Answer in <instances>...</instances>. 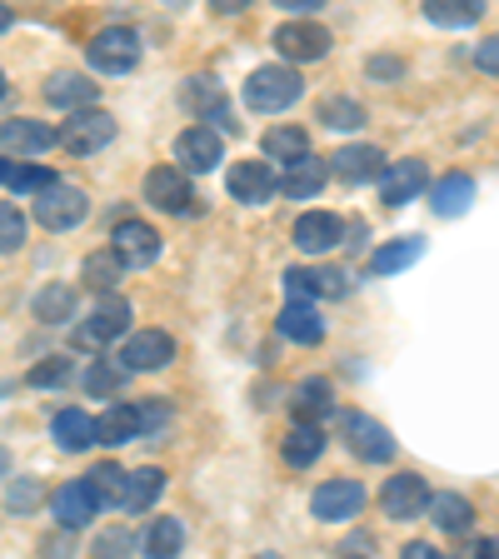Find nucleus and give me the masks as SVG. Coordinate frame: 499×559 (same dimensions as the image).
<instances>
[{
	"label": "nucleus",
	"instance_id": "nucleus-41",
	"mask_svg": "<svg viewBox=\"0 0 499 559\" xmlns=\"http://www.w3.org/2000/svg\"><path fill=\"white\" fill-rule=\"evenodd\" d=\"M85 485L95 489V500H100V504H116L120 485H126V469H120V465H95L91 475H85Z\"/></svg>",
	"mask_w": 499,
	"mask_h": 559
},
{
	"label": "nucleus",
	"instance_id": "nucleus-38",
	"mask_svg": "<svg viewBox=\"0 0 499 559\" xmlns=\"http://www.w3.org/2000/svg\"><path fill=\"white\" fill-rule=\"evenodd\" d=\"M85 285H91L95 295H116V285H120V265H116V255H110V250H100V255L85 260Z\"/></svg>",
	"mask_w": 499,
	"mask_h": 559
},
{
	"label": "nucleus",
	"instance_id": "nucleus-19",
	"mask_svg": "<svg viewBox=\"0 0 499 559\" xmlns=\"http://www.w3.org/2000/svg\"><path fill=\"white\" fill-rule=\"evenodd\" d=\"M340 240H345V225L330 210H310V215L295 221V245H300L305 255H330Z\"/></svg>",
	"mask_w": 499,
	"mask_h": 559
},
{
	"label": "nucleus",
	"instance_id": "nucleus-7",
	"mask_svg": "<svg viewBox=\"0 0 499 559\" xmlns=\"http://www.w3.org/2000/svg\"><path fill=\"white\" fill-rule=\"evenodd\" d=\"M110 255H116L120 270H145L161 260V235L145 221H120L116 230H110Z\"/></svg>",
	"mask_w": 499,
	"mask_h": 559
},
{
	"label": "nucleus",
	"instance_id": "nucleus-51",
	"mask_svg": "<svg viewBox=\"0 0 499 559\" xmlns=\"http://www.w3.org/2000/svg\"><path fill=\"white\" fill-rule=\"evenodd\" d=\"M0 31H11V11L5 5H0Z\"/></svg>",
	"mask_w": 499,
	"mask_h": 559
},
{
	"label": "nucleus",
	"instance_id": "nucleus-30",
	"mask_svg": "<svg viewBox=\"0 0 499 559\" xmlns=\"http://www.w3.org/2000/svg\"><path fill=\"white\" fill-rule=\"evenodd\" d=\"M140 549H145L151 559H175L180 549H186V520L165 514V520L145 524V535H140Z\"/></svg>",
	"mask_w": 499,
	"mask_h": 559
},
{
	"label": "nucleus",
	"instance_id": "nucleus-40",
	"mask_svg": "<svg viewBox=\"0 0 499 559\" xmlns=\"http://www.w3.org/2000/svg\"><path fill=\"white\" fill-rule=\"evenodd\" d=\"M40 500H46V495H40V479H31V475H21V479L5 485V510L11 514H35Z\"/></svg>",
	"mask_w": 499,
	"mask_h": 559
},
{
	"label": "nucleus",
	"instance_id": "nucleus-2",
	"mask_svg": "<svg viewBox=\"0 0 499 559\" xmlns=\"http://www.w3.org/2000/svg\"><path fill=\"white\" fill-rule=\"evenodd\" d=\"M91 215V195L81 186H66V180H50L40 195H35V221L40 230H75V225Z\"/></svg>",
	"mask_w": 499,
	"mask_h": 559
},
{
	"label": "nucleus",
	"instance_id": "nucleus-37",
	"mask_svg": "<svg viewBox=\"0 0 499 559\" xmlns=\"http://www.w3.org/2000/svg\"><path fill=\"white\" fill-rule=\"evenodd\" d=\"M425 15H430L435 25H454V31H460V25H475L479 15H485V5H475V0H430V5H425Z\"/></svg>",
	"mask_w": 499,
	"mask_h": 559
},
{
	"label": "nucleus",
	"instance_id": "nucleus-4",
	"mask_svg": "<svg viewBox=\"0 0 499 559\" xmlns=\"http://www.w3.org/2000/svg\"><path fill=\"white\" fill-rule=\"evenodd\" d=\"M130 325V300L126 295H95V310L75 325V345L100 349L110 340H120V330Z\"/></svg>",
	"mask_w": 499,
	"mask_h": 559
},
{
	"label": "nucleus",
	"instance_id": "nucleus-35",
	"mask_svg": "<svg viewBox=\"0 0 499 559\" xmlns=\"http://www.w3.org/2000/svg\"><path fill=\"white\" fill-rule=\"evenodd\" d=\"M314 120H320L325 130H355V126H365V105L345 100V95H325L320 110H314Z\"/></svg>",
	"mask_w": 499,
	"mask_h": 559
},
{
	"label": "nucleus",
	"instance_id": "nucleus-10",
	"mask_svg": "<svg viewBox=\"0 0 499 559\" xmlns=\"http://www.w3.org/2000/svg\"><path fill=\"white\" fill-rule=\"evenodd\" d=\"M56 145V126L31 116H15L0 126V155H21V160H40V155Z\"/></svg>",
	"mask_w": 499,
	"mask_h": 559
},
{
	"label": "nucleus",
	"instance_id": "nucleus-31",
	"mask_svg": "<svg viewBox=\"0 0 499 559\" xmlns=\"http://www.w3.org/2000/svg\"><path fill=\"white\" fill-rule=\"evenodd\" d=\"M425 514H430V520L440 524L444 535H465L470 524H475V504H470L465 495H430Z\"/></svg>",
	"mask_w": 499,
	"mask_h": 559
},
{
	"label": "nucleus",
	"instance_id": "nucleus-27",
	"mask_svg": "<svg viewBox=\"0 0 499 559\" xmlns=\"http://www.w3.org/2000/svg\"><path fill=\"white\" fill-rule=\"evenodd\" d=\"M280 454H285L290 469L314 465V460L325 454V430H320V425H290V435L280 440Z\"/></svg>",
	"mask_w": 499,
	"mask_h": 559
},
{
	"label": "nucleus",
	"instance_id": "nucleus-43",
	"mask_svg": "<svg viewBox=\"0 0 499 559\" xmlns=\"http://www.w3.org/2000/svg\"><path fill=\"white\" fill-rule=\"evenodd\" d=\"M130 549H135V539H130L126 524H110L100 539H95L91 559H130Z\"/></svg>",
	"mask_w": 499,
	"mask_h": 559
},
{
	"label": "nucleus",
	"instance_id": "nucleus-14",
	"mask_svg": "<svg viewBox=\"0 0 499 559\" xmlns=\"http://www.w3.org/2000/svg\"><path fill=\"white\" fill-rule=\"evenodd\" d=\"M285 290L295 295V305H310V295H325V300H340L349 290V275L340 265H314V270H300L290 265L285 270Z\"/></svg>",
	"mask_w": 499,
	"mask_h": 559
},
{
	"label": "nucleus",
	"instance_id": "nucleus-50",
	"mask_svg": "<svg viewBox=\"0 0 499 559\" xmlns=\"http://www.w3.org/2000/svg\"><path fill=\"white\" fill-rule=\"evenodd\" d=\"M11 475V450H5V444H0V479Z\"/></svg>",
	"mask_w": 499,
	"mask_h": 559
},
{
	"label": "nucleus",
	"instance_id": "nucleus-18",
	"mask_svg": "<svg viewBox=\"0 0 499 559\" xmlns=\"http://www.w3.org/2000/svg\"><path fill=\"white\" fill-rule=\"evenodd\" d=\"M430 186V170H425V160H400V165H384V175H380V200L384 205H409V200L419 195V190Z\"/></svg>",
	"mask_w": 499,
	"mask_h": 559
},
{
	"label": "nucleus",
	"instance_id": "nucleus-42",
	"mask_svg": "<svg viewBox=\"0 0 499 559\" xmlns=\"http://www.w3.org/2000/svg\"><path fill=\"white\" fill-rule=\"evenodd\" d=\"M46 186H50L46 165H11V175H5V190H21V195H40Z\"/></svg>",
	"mask_w": 499,
	"mask_h": 559
},
{
	"label": "nucleus",
	"instance_id": "nucleus-3",
	"mask_svg": "<svg viewBox=\"0 0 499 559\" xmlns=\"http://www.w3.org/2000/svg\"><path fill=\"white\" fill-rule=\"evenodd\" d=\"M110 140H116V116H105L100 105L66 116V126L56 130V145H66L70 155H100Z\"/></svg>",
	"mask_w": 499,
	"mask_h": 559
},
{
	"label": "nucleus",
	"instance_id": "nucleus-45",
	"mask_svg": "<svg viewBox=\"0 0 499 559\" xmlns=\"http://www.w3.org/2000/svg\"><path fill=\"white\" fill-rule=\"evenodd\" d=\"M170 425V405L165 400H140L135 405V435H155Z\"/></svg>",
	"mask_w": 499,
	"mask_h": 559
},
{
	"label": "nucleus",
	"instance_id": "nucleus-21",
	"mask_svg": "<svg viewBox=\"0 0 499 559\" xmlns=\"http://www.w3.org/2000/svg\"><path fill=\"white\" fill-rule=\"evenodd\" d=\"M330 165H335L340 180L365 186V180H380L390 160H384V151H375V145H340V151L330 155Z\"/></svg>",
	"mask_w": 499,
	"mask_h": 559
},
{
	"label": "nucleus",
	"instance_id": "nucleus-26",
	"mask_svg": "<svg viewBox=\"0 0 499 559\" xmlns=\"http://www.w3.org/2000/svg\"><path fill=\"white\" fill-rule=\"evenodd\" d=\"M430 205L435 215H444V221H454V215H465L470 205H475V180L470 175H440V186L430 190Z\"/></svg>",
	"mask_w": 499,
	"mask_h": 559
},
{
	"label": "nucleus",
	"instance_id": "nucleus-44",
	"mask_svg": "<svg viewBox=\"0 0 499 559\" xmlns=\"http://www.w3.org/2000/svg\"><path fill=\"white\" fill-rule=\"evenodd\" d=\"M25 245V215L15 205H0V255H15Z\"/></svg>",
	"mask_w": 499,
	"mask_h": 559
},
{
	"label": "nucleus",
	"instance_id": "nucleus-6",
	"mask_svg": "<svg viewBox=\"0 0 499 559\" xmlns=\"http://www.w3.org/2000/svg\"><path fill=\"white\" fill-rule=\"evenodd\" d=\"M280 66H300V60H325L330 56V31L320 21H285L275 31Z\"/></svg>",
	"mask_w": 499,
	"mask_h": 559
},
{
	"label": "nucleus",
	"instance_id": "nucleus-46",
	"mask_svg": "<svg viewBox=\"0 0 499 559\" xmlns=\"http://www.w3.org/2000/svg\"><path fill=\"white\" fill-rule=\"evenodd\" d=\"M400 70H405V66H400V60H390V56H375L370 60V75H375V81H395Z\"/></svg>",
	"mask_w": 499,
	"mask_h": 559
},
{
	"label": "nucleus",
	"instance_id": "nucleus-39",
	"mask_svg": "<svg viewBox=\"0 0 499 559\" xmlns=\"http://www.w3.org/2000/svg\"><path fill=\"white\" fill-rule=\"evenodd\" d=\"M75 380V365L66 360V355H46L40 365H31V384L35 390H60V384Z\"/></svg>",
	"mask_w": 499,
	"mask_h": 559
},
{
	"label": "nucleus",
	"instance_id": "nucleus-12",
	"mask_svg": "<svg viewBox=\"0 0 499 559\" xmlns=\"http://www.w3.org/2000/svg\"><path fill=\"white\" fill-rule=\"evenodd\" d=\"M175 160H180V170H186V175H205V170H215V165L225 160V140H221V130L190 126L186 135L175 140Z\"/></svg>",
	"mask_w": 499,
	"mask_h": 559
},
{
	"label": "nucleus",
	"instance_id": "nucleus-52",
	"mask_svg": "<svg viewBox=\"0 0 499 559\" xmlns=\"http://www.w3.org/2000/svg\"><path fill=\"white\" fill-rule=\"evenodd\" d=\"M5 175H11V160H0V186H5Z\"/></svg>",
	"mask_w": 499,
	"mask_h": 559
},
{
	"label": "nucleus",
	"instance_id": "nucleus-13",
	"mask_svg": "<svg viewBox=\"0 0 499 559\" xmlns=\"http://www.w3.org/2000/svg\"><path fill=\"white\" fill-rule=\"evenodd\" d=\"M145 200H151V205H161L165 215H186V210H195L190 175L180 170V165H155V170L145 175Z\"/></svg>",
	"mask_w": 499,
	"mask_h": 559
},
{
	"label": "nucleus",
	"instance_id": "nucleus-36",
	"mask_svg": "<svg viewBox=\"0 0 499 559\" xmlns=\"http://www.w3.org/2000/svg\"><path fill=\"white\" fill-rule=\"evenodd\" d=\"M81 384H85V395H95V400H116L120 384H126V370L116 360H95V365H85Z\"/></svg>",
	"mask_w": 499,
	"mask_h": 559
},
{
	"label": "nucleus",
	"instance_id": "nucleus-29",
	"mask_svg": "<svg viewBox=\"0 0 499 559\" xmlns=\"http://www.w3.org/2000/svg\"><path fill=\"white\" fill-rule=\"evenodd\" d=\"M50 440L60 444V450H91L95 444V419L85 415V409H60L56 419H50Z\"/></svg>",
	"mask_w": 499,
	"mask_h": 559
},
{
	"label": "nucleus",
	"instance_id": "nucleus-17",
	"mask_svg": "<svg viewBox=\"0 0 499 559\" xmlns=\"http://www.w3.org/2000/svg\"><path fill=\"white\" fill-rule=\"evenodd\" d=\"M275 165H265V160H240V165H230V175H225V190H230L240 205H265L270 195H275Z\"/></svg>",
	"mask_w": 499,
	"mask_h": 559
},
{
	"label": "nucleus",
	"instance_id": "nucleus-22",
	"mask_svg": "<svg viewBox=\"0 0 499 559\" xmlns=\"http://www.w3.org/2000/svg\"><path fill=\"white\" fill-rule=\"evenodd\" d=\"M161 489H165V475H161L155 465L126 469V485H120V495H116V510H126V514H145L155 500H161Z\"/></svg>",
	"mask_w": 499,
	"mask_h": 559
},
{
	"label": "nucleus",
	"instance_id": "nucleus-5",
	"mask_svg": "<svg viewBox=\"0 0 499 559\" xmlns=\"http://www.w3.org/2000/svg\"><path fill=\"white\" fill-rule=\"evenodd\" d=\"M85 56H91V66L100 70V75H126V70H135V60H140V35L130 31V25H105Z\"/></svg>",
	"mask_w": 499,
	"mask_h": 559
},
{
	"label": "nucleus",
	"instance_id": "nucleus-15",
	"mask_svg": "<svg viewBox=\"0 0 499 559\" xmlns=\"http://www.w3.org/2000/svg\"><path fill=\"white\" fill-rule=\"evenodd\" d=\"M50 514H56V524L66 535H75L81 524H91L95 514H100V500H95V489L85 485V479H70V485H60L56 495H50Z\"/></svg>",
	"mask_w": 499,
	"mask_h": 559
},
{
	"label": "nucleus",
	"instance_id": "nucleus-23",
	"mask_svg": "<svg viewBox=\"0 0 499 559\" xmlns=\"http://www.w3.org/2000/svg\"><path fill=\"white\" fill-rule=\"evenodd\" d=\"M290 409H295V425H320V419L335 409V384L320 380V374L300 380L295 384V395H290Z\"/></svg>",
	"mask_w": 499,
	"mask_h": 559
},
{
	"label": "nucleus",
	"instance_id": "nucleus-32",
	"mask_svg": "<svg viewBox=\"0 0 499 559\" xmlns=\"http://www.w3.org/2000/svg\"><path fill=\"white\" fill-rule=\"evenodd\" d=\"M419 255H425V240H419V235L390 240V245H380V250L370 255V275H400V270H409Z\"/></svg>",
	"mask_w": 499,
	"mask_h": 559
},
{
	"label": "nucleus",
	"instance_id": "nucleus-9",
	"mask_svg": "<svg viewBox=\"0 0 499 559\" xmlns=\"http://www.w3.org/2000/svg\"><path fill=\"white\" fill-rule=\"evenodd\" d=\"M345 440L355 450V460H365V465H390L395 460V435L370 415H345Z\"/></svg>",
	"mask_w": 499,
	"mask_h": 559
},
{
	"label": "nucleus",
	"instance_id": "nucleus-16",
	"mask_svg": "<svg viewBox=\"0 0 499 559\" xmlns=\"http://www.w3.org/2000/svg\"><path fill=\"white\" fill-rule=\"evenodd\" d=\"M175 360V340L165 335V330H135V335L126 340V349H120V360L126 370H165V365Z\"/></svg>",
	"mask_w": 499,
	"mask_h": 559
},
{
	"label": "nucleus",
	"instance_id": "nucleus-11",
	"mask_svg": "<svg viewBox=\"0 0 499 559\" xmlns=\"http://www.w3.org/2000/svg\"><path fill=\"white\" fill-rule=\"evenodd\" d=\"M425 504H430V485H425L415 469H400V475L384 479L380 510L390 514V520H415V514H425Z\"/></svg>",
	"mask_w": 499,
	"mask_h": 559
},
{
	"label": "nucleus",
	"instance_id": "nucleus-53",
	"mask_svg": "<svg viewBox=\"0 0 499 559\" xmlns=\"http://www.w3.org/2000/svg\"><path fill=\"white\" fill-rule=\"evenodd\" d=\"M5 91H11V85H5V70H0V100H5Z\"/></svg>",
	"mask_w": 499,
	"mask_h": 559
},
{
	"label": "nucleus",
	"instance_id": "nucleus-28",
	"mask_svg": "<svg viewBox=\"0 0 499 559\" xmlns=\"http://www.w3.org/2000/svg\"><path fill=\"white\" fill-rule=\"evenodd\" d=\"M280 335L295 340V345H320L325 340V320H320V310L314 305H285L280 310Z\"/></svg>",
	"mask_w": 499,
	"mask_h": 559
},
{
	"label": "nucleus",
	"instance_id": "nucleus-20",
	"mask_svg": "<svg viewBox=\"0 0 499 559\" xmlns=\"http://www.w3.org/2000/svg\"><path fill=\"white\" fill-rule=\"evenodd\" d=\"M46 100L75 116V110H91V105L100 100V85H95L91 75H81V70H56L46 85Z\"/></svg>",
	"mask_w": 499,
	"mask_h": 559
},
{
	"label": "nucleus",
	"instance_id": "nucleus-25",
	"mask_svg": "<svg viewBox=\"0 0 499 559\" xmlns=\"http://www.w3.org/2000/svg\"><path fill=\"white\" fill-rule=\"evenodd\" d=\"M75 305H81L75 285H66V280H50V285H40V295H35L31 310H35V320H40V325H70Z\"/></svg>",
	"mask_w": 499,
	"mask_h": 559
},
{
	"label": "nucleus",
	"instance_id": "nucleus-34",
	"mask_svg": "<svg viewBox=\"0 0 499 559\" xmlns=\"http://www.w3.org/2000/svg\"><path fill=\"white\" fill-rule=\"evenodd\" d=\"M135 440V405H110L95 419V444H130Z\"/></svg>",
	"mask_w": 499,
	"mask_h": 559
},
{
	"label": "nucleus",
	"instance_id": "nucleus-1",
	"mask_svg": "<svg viewBox=\"0 0 499 559\" xmlns=\"http://www.w3.org/2000/svg\"><path fill=\"white\" fill-rule=\"evenodd\" d=\"M305 95V75L295 66H260L250 70V81H245V105L260 110V116H280V110H290L295 100Z\"/></svg>",
	"mask_w": 499,
	"mask_h": 559
},
{
	"label": "nucleus",
	"instance_id": "nucleus-24",
	"mask_svg": "<svg viewBox=\"0 0 499 559\" xmlns=\"http://www.w3.org/2000/svg\"><path fill=\"white\" fill-rule=\"evenodd\" d=\"M325 180H330L325 160H314V155H305V160L285 165V175L275 180V190H280V195H290V200H314L320 190H325Z\"/></svg>",
	"mask_w": 499,
	"mask_h": 559
},
{
	"label": "nucleus",
	"instance_id": "nucleus-33",
	"mask_svg": "<svg viewBox=\"0 0 499 559\" xmlns=\"http://www.w3.org/2000/svg\"><path fill=\"white\" fill-rule=\"evenodd\" d=\"M265 155H270V160H280V165L305 160V155H310V130H305V126H275L265 135Z\"/></svg>",
	"mask_w": 499,
	"mask_h": 559
},
{
	"label": "nucleus",
	"instance_id": "nucleus-47",
	"mask_svg": "<svg viewBox=\"0 0 499 559\" xmlns=\"http://www.w3.org/2000/svg\"><path fill=\"white\" fill-rule=\"evenodd\" d=\"M495 46H499V40H485V46L475 50V66L485 70V75H495V70H499V50Z\"/></svg>",
	"mask_w": 499,
	"mask_h": 559
},
{
	"label": "nucleus",
	"instance_id": "nucleus-8",
	"mask_svg": "<svg viewBox=\"0 0 499 559\" xmlns=\"http://www.w3.org/2000/svg\"><path fill=\"white\" fill-rule=\"evenodd\" d=\"M310 510L314 520L340 524V520H355L365 510V485L360 479H325V485L310 495Z\"/></svg>",
	"mask_w": 499,
	"mask_h": 559
},
{
	"label": "nucleus",
	"instance_id": "nucleus-48",
	"mask_svg": "<svg viewBox=\"0 0 499 559\" xmlns=\"http://www.w3.org/2000/svg\"><path fill=\"white\" fill-rule=\"evenodd\" d=\"M400 559H444L435 545H425V539H409L405 549H400Z\"/></svg>",
	"mask_w": 499,
	"mask_h": 559
},
{
	"label": "nucleus",
	"instance_id": "nucleus-54",
	"mask_svg": "<svg viewBox=\"0 0 499 559\" xmlns=\"http://www.w3.org/2000/svg\"><path fill=\"white\" fill-rule=\"evenodd\" d=\"M256 559H280V555H270V549H265V555H256Z\"/></svg>",
	"mask_w": 499,
	"mask_h": 559
},
{
	"label": "nucleus",
	"instance_id": "nucleus-49",
	"mask_svg": "<svg viewBox=\"0 0 499 559\" xmlns=\"http://www.w3.org/2000/svg\"><path fill=\"white\" fill-rule=\"evenodd\" d=\"M475 559H495V539H479V545H475Z\"/></svg>",
	"mask_w": 499,
	"mask_h": 559
}]
</instances>
